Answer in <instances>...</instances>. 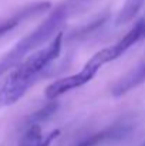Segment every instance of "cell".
<instances>
[{
  "mask_svg": "<svg viewBox=\"0 0 145 146\" xmlns=\"http://www.w3.org/2000/svg\"><path fill=\"white\" fill-rule=\"evenodd\" d=\"M60 136V131H51L47 135L41 133V129L39 125H31L27 132L23 135L19 146H50L53 141H55Z\"/></svg>",
  "mask_w": 145,
  "mask_h": 146,
  "instance_id": "7",
  "label": "cell"
},
{
  "mask_svg": "<svg viewBox=\"0 0 145 146\" xmlns=\"http://www.w3.org/2000/svg\"><path fill=\"white\" fill-rule=\"evenodd\" d=\"M130 128L125 126V125H120V123H115L107 129H102L100 132H97L94 135L88 136L87 139L81 141L77 146H101L105 142H110V141H115V139H120L122 138L125 133H128Z\"/></svg>",
  "mask_w": 145,
  "mask_h": 146,
  "instance_id": "6",
  "label": "cell"
},
{
  "mask_svg": "<svg viewBox=\"0 0 145 146\" xmlns=\"http://www.w3.org/2000/svg\"><path fill=\"white\" fill-rule=\"evenodd\" d=\"M78 1L80 0H67L63 4L57 6L41 24H39L30 34L23 37L13 48L9 50L7 54L0 58V78L20 61H23L27 55L47 43L54 34H57L58 29L68 17L71 7L76 6Z\"/></svg>",
  "mask_w": 145,
  "mask_h": 146,
  "instance_id": "2",
  "label": "cell"
},
{
  "mask_svg": "<svg viewBox=\"0 0 145 146\" xmlns=\"http://www.w3.org/2000/svg\"><path fill=\"white\" fill-rule=\"evenodd\" d=\"M63 47V33L58 31L46 47L36 50L9 70L0 80V109L14 105L36 84L47 67L54 62Z\"/></svg>",
  "mask_w": 145,
  "mask_h": 146,
  "instance_id": "1",
  "label": "cell"
},
{
  "mask_svg": "<svg viewBox=\"0 0 145 146\" xmlns=\"http://www.w3.org/2000/svg\"><path fill=\"white\" fill-rule=\"evenodd\" d=\"M142 146H145V143H144V145H142Z\"/></svg>",
  "mask_w": 145,
  "mask_h": 146,
  "instance_id": "10",
  "label": "cell"
},
{
  "mask_svg": "<svg viewBox=\"0 0 145 146\" xmlns=\"http://www.w3.org/2000/svg\"><path fill=\"white\" fill-rule=\"evenodd\" d=\"M144 3H145V0H125L122 9L120 10V13L117 16L115 23L118 26H121V24H125V23L131 21L137 16V13L141 10V7L144 6Z\"/></svg>",
  "mask_w": 145,
  "mask_h": 146,
  "instance_id": "8",
  "label": "cell"
},
{
  "mask_svg": "<svg viewBox=\"0 0 145 146\" xmlns=\"http://www.w3.org/2000/svg\"><path fill=\"white\" fill-rule=\"evenodd\" d=\"M141 20L144 21V26H145V16H144V17H141Z\"/></svg>",
  "mask_w": 145,
  "mask_h": 146,
  "instance_id": "9",
  "label": "cell"
},
{
  "mask_svg": "<svg viewBox=\"0 0 145 146\" xmlns=\"http://www.w3.org/2000/svg\"><path fill=\"white\" fill-rule=\"evenodd\" d=\"M48 7H50V3H48V1L34 3V4H30V6L21 9V10L17 11L16 14H13V16H10V17L1 20V21H0V37H1L3 34L9 33L10 30H13L14 27H17L21 21H24V20H27V19H30V17H33V16H36V14L44 11V10H47Z\"/></svg>",
  "mask_w": 145,
  "mask_h": 146,
  "instance_id": "5",
  "label": "cell"
},
{
  "mask_svg": "<svg viewBox=\"0 0 145 146\" xmlns=\"http://www.w3.org/2000/svg\"><path fill=\"white\" fill-rule=\"evenodd\" d=\"M145 81V55L144 58L131 70L128 71L114 87H112V97L120 98L125 94H128L130 91H132L134 88H137L138 85H141Z\"/></svg>",
  "mask_w": 145,
  "mask_h": 146,
  "instance_id": "4",
  "label": "cell"
},
{
  "mask_svg": "<svg viewBox=\"0 0 145 146\" xmlns=\"http://www.w3.org/2000/svg\"><path fill=\"white\" fill-rule=\"evenodd\" d=\"M102 67L104 65L93 55L78 72L51 82L46 88L44 95L48 99H54V98H58L67 92H70V91H73V90H76V88H80V87L88 84Z\"/></svg>",
  "mask_w": 145,
  "mask_h": 146,
  "instance_id": "3",
  "label": "cell"
}]
</instances>
